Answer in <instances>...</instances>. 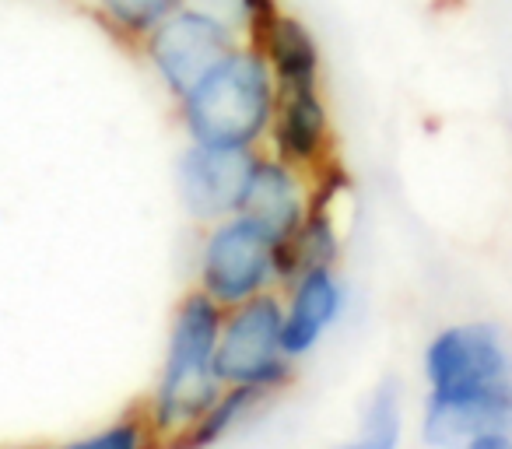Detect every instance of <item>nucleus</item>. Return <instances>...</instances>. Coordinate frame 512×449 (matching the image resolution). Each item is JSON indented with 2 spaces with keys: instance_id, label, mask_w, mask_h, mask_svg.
<instances>
[{
  "instance_id": "1",
  "label": "nucleus",
  "mask_w": 512,
  "mask_h": 449,
  "mask_svg": "<svg viewBox=\"0 0 512 449\" xmlns=\"http://www.w3.org/2000/svg\"><path fill=\"white\" fill-rule=\"evenodd\" d=\"M179 102L186 130L197 144L253 148L271 130L278 85L264 53L235 46Z\"/></svg>"
},
{
  "instance_id": "2",
  "label": "nucleus",
  "mask_w": 512,
  "mask_h": 449,
  "mask_svg": "<svg viewBox=\"0 0 512 449\" xmlns=\"http://www.w3.org/2000/svg\"><path fill=\"white\" fill-rule=\"evenodd\" d=\"M221 309L225 306L214 302L204 288L179 302L169 334V355H165V369L151 404V418L162 432L193 428L221 397V379L214 372V351L225 323Z\"/></svg>"
},
{
  "instance_id": "3",
  "label": "nucleus",
  "mask_w": 512,
  "mask_h": 449,
  "mask_svg": "<svg viewBox=\"0 0 512 449\" xmlns=\"http://www.w3.org/2000/svg\"><path fill=\"white\" fill-rule=\"evenodd\" d=\"M281 323H285V309L267 292L232 306V313L221 323L218 351H214V372L221 386L274 390L292 376L285 344H281Z\"/></svg>"
},
{
  "instance_id": "4",
  "label": "nucleus",
  "mask_w": 512,
  "mask_h": 449,
  "mask_svg": "<svg viewBox=\"0 0 512 449\" xmlns=\"http://www.w3.org/2000/svg\"><path fill=\"white\" fill-rule=\"evenodd\" d=\"M278 281V243L242 214H228L200 250V288L221 306H239Z\"/></svg>"
},
{
  "instance_id": "5",
  "label": "nucleus",
  "mask_w": 512,
  "mask_h": 449,
  "mask_svg": "<svg viewBox=\"0 0 512 449\" xmlns=\"http://www.w3.org/2000/svg\"><path fill=\"white\" fill-rule=\"evenodd\" d=\"M425 376L435 397L512 386V348L495 323H456L428 344Z\"/></svg>"
},
{
  "instance_id": "6",
  "label": "nucleus",
  "mask_w": 512,
  "mask_h": 449,
  "mask_svg": "<svg viewBox=\"0 0 512 449\" xmlns=\"http://www.w3.org/2000/svg\"><path fill=\"white\" fill-rule=\"evenodd\" d=\"M144 50L176 99H183L225 53L235 50V29L200 8H176L144 36Z\"/></svg>"
},
{
  "instance_id": "7",
  "label": "nucleus",
  "mask_w": 512,
  "mask_h": 449,
  "mask_svg": "<svg viewBox=\"0 0 512 449\" xmlns=\"http://www.w3.org/2000/svg\"><path fill=\"white\" fill-rule=\"evenodd\" d=\"M253 165L256 158L249 148H218V144L193 141V148H186L176 165L179 200L190 218L221 221L239 211Z\"/></svg>"
},
{
  "instance_id": "8",
  "label": "nucleus",
  "mask_w": 512,
  "mask_h": 449,
  "mask_svg": "<svg viewBox=\"0 0 512 449\" xmlns=\"http://www.w3.org/2000/svg\"><path fill=\"white\" fill-rule=\"evenodd\" d=\"M421 439L432 446L509 449L512 446V386H495L460 397H428Z\"/></svg>"
},
{
  "instance_id": "9",
  "label": "nucleus",
  "mask_w": 512,
  "mask_h": 449,
  "mask_svg": "<svg viewBox=\"0 0 512 449\" xmlns=\"http://www.w3.org/2000/svg\"><path fill=\"white\" fill-rule=\"evenodd\" d=\"M306 211H309V197L299 183V169L281 162L278 155L256 158L253 172H249L246 193H242V204L235 214L260 225L281 250L299 232V225L306 221Z\"/></svg>"
},
{
  "instance_id": "10",
  "label": "nucleus",
  "mask_w": 512,
  "mask_h": 449,
  "mask_svg": "<svg viewBox=\"0 0 512 449\" xmlns=\"http://www.w3.org/2000/svg\"><path fill=\"white\" fill-rule=\"evenodd\" d=\"M274 151L295 169H320L330 151V120L316 88L278 92V109L271 120Z\"/></svg>"
},
{
  "instance_id": "11",
  "label": "nucleus",
  "mask_w": 512,
  "mask_h": 449,
  "mask_svg": "<svg viewBox=\"0 0 512 449\" xmlns=\"http://www.w3.org/2000/svg\"><path fill=\"white\" fill-rule=\"evenodd\" d=\"M341 313V285L330 267H309L292 281V302L281 323V344L288 358H302L320 344Z\"/></svg>"
},
{
  "instance_id": "12",
  "label": "nucleus",
  "mask_w": 512,
  "mask_h": 449,
  "mask_svg": "<svg viewBox=\"0 0 512 449\" xmlns=\"http://www.w3.org/2000/svg\"><path fill=\"white\" fill-rule=\"evenodd\" d=\"M256 50L264 53L278 92L320 85V46L299 18L278 11L267 22V29L256 36Z\"/></svg>"
},
{
  "instance_id": "13",
  "label": "nucleus",
  "mask_w": 512,
  "mask_h": 449,
  "mask_svg": "<svg viewBox=\"0 0 512 449\" xmlns=\"http://www.w3.org/2000/svg\"><path fill=\"white\" fill-rule=\"evenodd\" d=\"M267 393H271L267 386H228V393H221V397L207 407L204 418L190 428L186 442H190V446H207V442H218L221 435L232 432V428L239 425L246 414H253L256 407L264 404Z\"/></svg>"
},
{
  "instance_id": "14",
  "label": "nucleus",
  "mask_w": 512,
  "mask_h": 449,
  "mask_svg": "<svg viewBox=\"0 0 512 449\" xmlns=\"http://www.w3.org/2000/svg\"><path fill=\"white\" fill-rule=\"evenodd\" d=\"M400 383L386 379L372 390L369 404H365L362 414V446L369 449H393L400 442Z\"/></svg>"
},
{
  "instance_id": "15",
  "label": "nucleus",
  "mask_w": 512,
  "mask_h": 449,
  "mask_svg": "<svg viewBox=\"0 0 512 449\" xmlns=\"http://www.w3.org/2000/svg\"><path fill=\"white\" fill-rule=\"evenodd\" d=\"M95 8L106 15V22L123 36H148L158 22L183 8V0H95Z\"/></svg>"
},
{
  "instance_id": "16",
  "label": "nucleus",
  "mask_w": 512,
  "mask_h": 449,
  "mask_svg": "<svg viewBox=\"0 0 512 449\" xmlns=\"http://www.w3.org/2000/svg\"><path fill=\"white\" fill-rule=\"evenodd\" d=\"M141 442H144L141 428L130 425V421H116L106 432L85 435V439L78 442V449H134V446H141Z\"/></svg>"
},
{
  "instance_id": "17",
  "label": "nucleus",
  "mask_w": 512,
  "mask_h": 449,
  "mask_svg": "<svg viewBox=\"0 0 512 449\" xmlns=\"http://www.w3.org/2000/svg\"><path fill=\"white\" fill-rule=\"evenodd\" d=\"M190 8H200L207 15L221 18L225 25H232L235 32L246 29V0H183Z\"/></svg>"
}]
</instances>
